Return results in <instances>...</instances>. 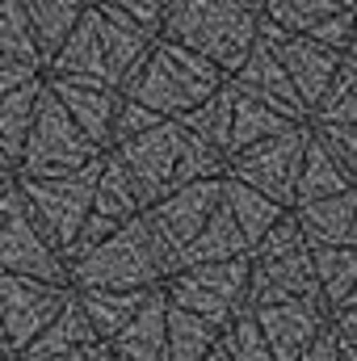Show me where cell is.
I'll return each mask as SVG.
<instances>
[{
    "mask_svg": "<svg viewBox=\"0 0 357 361\" xmlns=\"http://www.w3.org/2000/svg\"><path fill=\"white\" fill-rule=\"evenodd\" d=\"M236 92V89H231ZM294 118H286V114H277L273 105L265 101H253V97H244V92H236V101H231V135H227V156L231 152H240V147H248V143H257V139H269V135H277V130H286Z\"/></svg>",
    "mask_w": 357,
    "mask_h": 361,
    "instance_id": "f1b7e54d",
    "label": "cell"
},
{
    "mask_svg": "<svg viewBox=\"0 0 357 361\" xmlns=\"http://www.w3.org/2000/svg\"><path fill=\"white\" fill-rule=\"evenodd\" d=\"M307 139H311V122H290L286 130L231 152L227 156V177L261 189L265 197L282 202V206H294V185H298V173H303Z\"/></svg>",
    "mask_w": 357,
    "mask_h": 361,
    "instance_id": "9c48e42d",
    "label": "cell"
},
{
    "mask_svg": "<svg viewBox=\"0 0 357 361\" xmlns=\"http://www.w3.org/2000/svg\"><path fill=\"white\" fill-rule=\"evenodd\" d=\"M89 0H21L25 8V21H30V34H34V47L42 55V68L47 59L59 51V42L72 34V25L80 21Z\"/></svg>",
    "mask_w": 357,
    "mask_h": 361,
    "instance_id": "603a6c76",
    "label": "cell"
},
{
    "mask_svg": "<svg viewBox=\"0 0 357 361\" xmlns=\"http://www.w3.org/2000/svg\"><path fill=\"white\" fill-rule=\"evenodd\" d=\"M97 361H126V357H118L114 349H105V345H101V349H97Z\"/></svg>",
    "mask_w": 357,
    "mask_h": 361,
    "instance_id": "f6af8a7d",
    "label": "cell"
},
{
    "mask_svg": "<svg viewBox=\"0 0 357 361\" xmlns=\"http://www.w3.org/2000/svg\"><path fill=\"white\" fill-rule=\"evenodd\" d=\"M169 273H173V261L156 244L143 214H135L122 227H114L101 244H92L89 252L68 261V286L76 290H152V286H164Z\"/></svg>",
    "mask_w": 357,
    "mask_h": 361,
    "instance_id": "7a4b0ae2",
    "label": "cell"
},
{
    "mask_svg": "<svg viewBox=\"0 0 357 361\" xmlns=\"http://www.w3.org/2000/svg\"><path fill=\"white\" fill-rule=\"evenodd\" d=\"M72 290H76V286H72ZM152 290H156V286H152ZM152 290H76V298H80V307H85V315H89L97 341L105 345V341H114V336L126 328V319L143 307V298H147Z\"/></svg>",
    "mask_w": 357,
    "mask_h": 361,
    "instance_id": "cb8c5ba5",
    "label": "cell"
},
{
    "mask_svg": "<svg viewBox=\"0 0 357 361\" xmlns=\"http://www.w3.org/2000/svg\"><path fill=\"white\" fill-rule=\"evenodd\" d=\"M307 244H357V185L290 206Z\"/></svg>",
    "mask_w": 357,
    "mask_h": 361,
    "instance_id": "e0dca14e",
    "label": "cell"
},
{
    "mask_svg": "<svg viewBox=\"0 0 357 361\" xmlns=\"http://www.w3.org/2000/svg\"><path fill=\"white\" fill-rule=\"evenodd\" d=\"M248 252V240L240 231V223L231 219V210L219 202L210 210V219L202 223V231L185 244V252L177 257V269L181 265H202V261H227V257H244Z\"/></svg>",
    "mask_w": 357,
    "mask_h": 361,
    "instance_id": "44dd1931",
    "label": "cell"
},
{
    "mask_svg": "<svg viewBox=\"0 0 357 361\" xmlns=\"http://www.w3.org/2000/svg\"><path fill=\"white\" fill-rule=\"evenodd\" d=\"M202 361H231V357H227V349H223V345L214 341V345L206 349V357H202Z\"/></svg>",
    "mask_w": 357,
    "mask_h": 361,
    "instance_id": "ee69618b",
    "label": "cell"
},
{
    "mask_svg": "<svg viewBox=\"0 0 357 361\" xmlns=\"http://www.w3.org/2000/svg\"><path fill=\"white\" fill-rule=\"evenodd\" d=\"M257 34H261L269 47H273V55L282 59V68H286L290 85H294L298 101L307 105V118H311L315 101L324 97V89H328V85H332V76H337L341 51H332V47H324V42H315L311 34H298V30H282V25L265 21V17H261Z\"/></svg>",
    "mask_w": 357,
    "mask_h": 361,
    "instance_id": "4fadbf2b",
    "label": "cell"
},
{
    "mask_svg": "<svg viewBox=\"0 0 357 361\" xmlns=\"http://www.w3.org/2000/svg\"><path fill=\"white\" fill-rule=\"evenodd\" d=\"M109 152H118V160L126 164L143 206L189 185V180L227 173V156L219 147H210L206 139H198L189 126H181L177 118H160L156 126H147L143 135H135Z\"/></svg>",
    "mask_w": 357,
    "mask_h": 361,
    "instance_id": "6da1fadb",
    "label": "cell"
},
{
    "mask_svg": "<svg viewBox=\"0 0 357 361\" xmlns=\"http://www.w3.org/2000/svg\"><path fill=\"white\" fill-rule=\"evenodd\" d=\"M219 202H223V177H206L189 180V185L143 206V223L152 227V235L164 248V257L173 261V269H177V257L185 252V244L202 231V223L210 219V210Z\"/></svg>",
    "mask_w": 357,
    "mask_h": 361,
    "instance_id": "8fae6325",
    "label": "cell"
},
{
    "mask_svg": "<svg viewBox=\"0 0 357 361\" xmlns=\"http://www.w3.org/2000/svg\"><path fill=\"white\" fill-rule=\"evenodd\" d=\"M214 341H219L214 324H206L202 315L169 302V315H164V357L160 361H202Z\"/></svg>",
    "mask_w": 357,
    "mask_h": 361,
    "instance_id": "484cf974",
    "label": "cell"
},
{
    "mask_svg": "<svg viewBox=\"0 0 357 361\" xmlns=\"http://www.w3.org/2000/svg\"><path fill=\"white\" fill-rule=\"evenodd\" d=\"M68 290H72L68 281H47V277L0 269V328H4V341L13 353H21L51 324V315L63 307Z\"/></svg>",
    "mask_w": 357,
    "mask_h": 361,
    "instance_id": "7c38bea8",
    "label": "cell"
},
{
    "mask_svg": "<svg viewBox=\"0 0 357 361\" xmlns=\"http://www.w3.org/2000/svg\"><path fill=\"white\" fill-rule=\"evenodd\" d=\"M0 51L42 68V55L34 47V34H30V21H25L21 0H0Z\"/></svg>",
    "mask_w": 357,
    "mask_h": 361,
    "instance_id": "836d02e7",
    "label": "cell"
},
{
    "mask_svg": "<svg viewBox=\"0 0 357 361\" xmlns=\"http://www.w3.org/2000/svg\"><path fill=\"white\" fill-rule=\"evenodd\" d=\"M248 4H253V8H257V13H261V4H265V0H248Z\"/></svg>",
    "mask_w": 357,
    "mask_h": 361,
    "instance_id": "f907efd6",
    "label": "cell"
},
{
    "mask_svg": "<svg viewBox=\"0 0 357 361\" xmlns=\"http://www.w3.org/2000/svg\"><path fill=\"white\" fill-rule=\"evenodd\" d=\"M353 21H357V4H345V8H337V13L320 17V21H315L311 30H303V34H311L315 42H324V47H332V51L345 55L349 34H353Z\"/></svg>",
    "mask_w": 357,
    "mask_h": 361,
    "instance_id": "8d00e7d4",
    "label": "cell"
},
{
    "mask_svg": "<svg viewBox=\"0 0 357 361\" xmlns=\"http://www.w3.org/2000/svg\"><path fill=\"white\" fill-rule=\"evenodd\" d=\"M227 85H231L236 92H244V97H253V101L273 105L277 114H286V118H294V122H307V105L298 101V92H294V85H290L282 59L273 55V47H269L261 34H257V42L248 47L244 63L227 76Z\"/></svg>",
    "mask_w": 357,
    "mask_h": 361,
    "instance_id": "5bb4252c",
    "label": "cell"
},
{
    "mask_svg": "<svg viewBox=\"0 0 357 361\" xmlns=\"http://www.w3.org/2000/svg\"><path fill=\"white\" fill-rule=\"evenodd\" d=\"M0 361H17V357H13V353H0Z\"/></svg>",
    "mask_w": 357,
    "mask_h": 361,
    "instance_id": "f5cc1de1",
    "label": "cell"
},
{
    "mask_svg": "<svg viewBox=\"0 0 357 361\" xmlns=\"http://www.w3.org/2000/svg\"><path fill=\"white\" fill-rule=\"evenodd\" d=\"M164 315H169V298H164V286H156L143 298V307L126 319V328L114 341H105V349H114L126 361H160L164 357Z\"/></svg>",
    "mask_w": 357,
    "mask_h": 361,
    "instance_id": "ac0fdd59",
    "label": "cell"
},
{
    "mask_svg": "<svg viewBox=\"0 0 357 361\" xmlns=\"http://www.w3.org/2000/svg\"><path fill=\"white\" fill-rule=\"evenodd\" d=\"M345 55H349V59H357V21H353V34H349V47H345Z\"/></svg>",
    "mask_w": 357,
    "mask_h": 361,
    "instance_id": "bcb514c9",
    "label": "cell"
},
{
    "mask_svg": "<svg viewBox=\"0 0 357 361\" xmlns=\"http://www.w3.org/2000/svg\"><path fill=\"white\" fill-rule=\"evenodd\" d=\"M294 361H341V349H337V328H332V319H328V328L298 353Z\"/></svg>",
    "mask_w": 357,
    "mask_h": 361,
    "instance_id": "ab89813d",
    "label": "cell"
},
{
    "mask_svg": "<svg viewBox=\"0 0 357 361\" xmlns=\"http://www.w3.org/2000/svg\"><path fill=\"white\" fill-rule=\"evenodd\" d=\"M332 328L357 349V307H337L332 311Z\"/></svg>",
    "mask_w": 357,
    "mask_h": 361,
    "instance_id": "60d3db41",
    "label": "cell"
},
{
    "mask_svg": "<svg viewBox=\"0 0 357 361\" xmlns=\"http://www.w3.org/2000/svg\"><path fill=\"white\" fill-rule=\"evenodd\" d=\"M248 273L253 261L227 257V261H202V265H181L164 277V298L185 311L202 315L214 328H227L244 307H248Z\"/></svg>",
    "mask_w": 357,
    "mask_h": 361,
    "instance_id": "52a82bcc",
    "label": "cell"
},
{
    "mask_svg": "<svg viewBox=\"0 0 357 361\" xmlns=\"http://www.w3.org/2000/svg\"><path fill=\"white\" fill-rule=\"evenodd\" d=\"M4 185H13V177H0V189H4Z\"/></svg>",
    "mask_w": 357,
    "mask_h": 361,
    "instance_id": "816d5d0a",
    "label": "cell"
},
{
    "mask_svg": "<svg viewBox=\"0 0 357 361\" xmlns=\"http://www.w3.org/2000/svg\"><path fill=\"white\" fill-rule=\"evenodd\" d=\"M47 76V72H42ZM47 89L59 97V105L68 109V118L85 130L92 147L109 152V130H114V109L122 101V92L109 85H92V80H72V76H47Z\"/></svg>",
    "mask_w": 357,
    "mask_h": 361,
    "instance_id": "2e32d148",
    "label": "cell"
},
{
    "mask_svg": "<svg viewBox=\"0 0 357 361\" xmlns=\"http://www.w3.org/2000/svg\"><path fill=\"white\" fill-rule=\"evenodd\" d=\"M34 76H42V68H38V63H25V59H17V55H4V51H0V92L17 89V85H25V80H34Z\"/></svg>",
    "mask_w": 357,
    "mask_h": 361,
    "instance_id": "f35d334b",
    "label": "cell"
},
{
    "mask_svg": "<svg viewBox=\"0 0 357 361\" xmlns=\"http://www.w3.org/2000/svg\"><path fill=\"white\" fill-rule=\"evenodd\" d=\"M89 345H101L97 341V332H92L89 315H85V307H80V298H76V290H68V298H63V307L51 315V324L21 349V353H34V357H42V353H68V349H89ZM17 353V357H21Z\"/></svg>",
    "mask_w": 357,
    "mask_h": 361,
    "instance_id": "ffe728a7",
    "label": "cell"
},
{
    "mask_svg": "<svg viewBox=\"0 0 357 361\" xmlns=\"http://www.w3.org/2000/svg\"><path fill=\"white\" fill-rule=\"evenodd\" d=\"M341 307H357V281H353V290L345 294V302H341Z\"/></svg>",
    "mask_w": 357,
    "mask_h": 361,
    "instance_id": "7dc6e473",
    "label": "cell"
},
{
    "mask_svg": "<svg viewBox=\"0 0 357 361\" xmlns=\"http://www.w3.org/2000/svg\"><path fill=\"white\" fill-rule=\"evenodd\" d=\"M0 269L47 277V281H68V261L51 248V240L34 223L17 185L0 189Z\"/></svg>",
    "mask_w": 357,
    "mask_h": 361,
    "instance_id": "30bf717a",
    "label": "cell"
},
{
    "mask_svg": "<svg viewBox=\"0 0 357 361\" xmlns=\"http://www.w3.org/2000/svg\"><path fill=\"white\" fill-rule=\"evenodd\" d=\"M223 206H227V210H231V219L240 223V231H244L248 248H253L269 227L290 210V206L273 202V197H265L261 189H253V185H244V180L227 177V173H223Z\"/></svg>",
    "mask_w": 357,
    "mask_h": 361,
    "instance_id": "7402d4cb",
    "label": "cell"
},
{
    "mask_svg": "<svg viewBox=\"0 0 357 361\" xmlns=\"http://www.w3.org/2000/svg\"><path fill=\"white\" fill-rule=\"evenodd\" d=\"M311 261L328 311H337L357 281V244H311Z\"/></svg>",
    "mask_w": 357,
    "mask_h": 361,
    "instance_id": "83f0119b",
    "label": "cell"
},
{
    "mask_svg": "<svg viewBox=\"0 0 357 361\" xmlns=\"http://www.w3.org/2000/svg\"><path fill=\"white\" fill-rule=\"evenodd\" d=\"M345 4H357V0H265L261 4V17L273 21V25H282V30H298L303 34L320 17H328V13H337Z\"/></svg>",
    "mask_w": 357,
    "mask_h": 361,
    "instance_id": "d6a6232c",
    "label": "cell"
},
{
    "mask_svg": "<svg viewBox=\"0 0 357 361\" xmlns=\"http://www.w3.org/2000/svg\"><path fill=\"white\" fill-rule=\"evenodd\" d=\"M219 345L227 349V357L231 361H273L265 345V332H261V324H257V315H253V307H244L227 328H219Z\"/></svg>",
    "mask_w": 357,
    "mask_h": 361,
    "instance_id": "1f68e13d",
    "label": "cell"
},
{
    "mask_svg": "<svg viewBox=\"0 0 357 361\" xmlns=\"http://www.w3.org/2000/svg\"><path fill=\"white\" fill-rule=\"evenodd\" d=\"M231 101H236V92H231V85L223 80V85L210 92V97H202L193 109H185L177 122H181V126H189L198 139H206L210 147H219V152L227 156V135H231Z\"/></svg>",
    "mask_w": 357,
    "mask_h": 361,
    "instance_id": "f546056e",
    "label": "cell"
},
{
    "mask_svg": "<svg viewBox=\"0 0 357 361\" xmlns=\"http://www.w3.org/2000/svg\"><path fill=\"white\" fill-rule=\"evenodd\" d=\"M160 122V114L156 109H147L143 101H135V97H122L118 101V109H114V130H109V147H118V143H126V139H135V135H143L147 126H156Z\"/></svg>",
    "mask_w": 357,
    "mask_h": 361,
    "instance_id": "d590c367",
    "label": "cell"
},
{
    "mask_svg": "<svg viewBox=\"0 0 357 361\" xmlns=\"http://www.w3.org/2000/svg\"><path fill=\"white\" fill-rule=\"evenodd\" d=\"M0 353H13V349H8V341H4V328H0ZM13 357H17V353H13Z\"/></svg>",
    "mask_w": 357,
    "mask_h": 361,
    "instance_id": "681fc988",
    "label": "cell"
},
{
    "mask_svg": "<svg viewBox=\"0 0 357 361\" xmlns=\"http://www.w3.org/2000/svg\"><path fill=\"white\" fill-rule=\"evenodd\" d=\"M89 214L122 227L126 219L143 214V197L135 189V180L126 173V164L118 160V152H101V169H97V185H92V206Z\"/></svg>",
    "mask_w": 357,
    "mask_h": 361,
    "instance_id": "d6986e66",
    "label": "cell"
},
{
    "mask_svg": "<svg viewBox=\"0 0 357 361\" xmlns=\"http://www.w3.org/2000/svg\"><path fill=\"white\" fill-rule=\"evenodd\" d=\"M257 25L261 13L248 0H169L160 17V38H173L214 59L231 76L257 42Z\"/></svg>",
    "mask_w": 357,
    "mask_h": 361,
    "instance_id": "3957f363",
    "label": "cell"
},
{
    "mask_svg": "<svg viewBox=\"0 0 357 361\" xmlns=\"http://www.w3.org/2000/svg\"><path fill=\"white\" fill-rule=\"evenodd\" d=\"M105 8H118L126 17H135L139 25H147L152 34H160V17H164V0H97Z\"/></svg>",
    "mask_w": 357,
    "mask_h": 361,
    "instance_id": "74e56055",
    "label": "cell"
},
{
    "mask_svg": "<svg viewBox=\"0 0 357 361\" xmlns=\"http://www.w3.org/2000/svg\"><path fill=\"white\" fill-rule=\"evenodd\" d=\"M307 122H357V59L341 55L332 85L315 101Z\"/></svg>",
    "mask_w": 357,
    "mask_h": 361,
    "instance_id": "4dcf8cb0",
    "label": "cell"
},
{
    "mask_svg": "<svg viewBox=\"0 0 357 361\" xmlns=\"http://www.w3.org/2000/svg\"><path fill=\"white\" fill-rule=\"evenodd\" d=\"M97 349H101V345H89V349H68V353H42V357L21 353L17 361H97Z\"/></svg>",
    "mask_w": 357,
    "mask_h": 361,
    "instance_id": "b9f144b4",
    "label": "cell"
},
{
    "mask_svg": "<svg viewBox=\"0 0 357 361\" xmlns=\"http://www.w3.org/2000/svg\"><path fill=\"white\" fill-rule=\"evenodd\" d=\"M92 156H101V147H92L85 130L68 118V109L59 105V97L47 89L42 76V97L34 109V122L25 130L21 156L13 164V177H55V173H72L80 164H89Z\"/></svg>",
    "mask_w": 357,
    "mask_h": 361,
    "instance_id": "ba28073f",
    "label": "cell"
},
{
    "mask_svg": "<svg viewBox=\"0 0 357 361\" xmlns=\"http://www.w3.org/2000/svg\"><path fill=\"white\" fill-rule=\"evenodd\" d=\"M97 169H101V156H92L89 164H80L72 173H55V177H13V185L21 189V197L34 214V223L42 227V235L51 240V248L59 257H68L76 231L89 219Z\"/></svg>",
    "mask_w": 357,
    "mask_h": 361,
    "instance_id": "8992f818",
    "label": "cell"
},
{
    "mask_svg": "<svg viewBox=\"0 0 357 361\" xmlns=\"http://www.w3.org/2000/svg\"><path fill=\"white\" fill-rule=\"evenodd\" d=\"M248 261H253V273H248V307L282 302V298H303V302L328 311L320 277H315V261H311V244H307L294 210H286L265 235L248 248Z\"/></svg>",
    "mask_w": 357,
    "mask_h": 361,
    "instance_id": "5b68a950",
    "label": "cell"
},
{
    "mask_svg": "<svg viewBox=\"0 0 357 361\" xmlns=\"http://www.w3.org/2000/svg\"><path fill=\"white\" fill-rule=\"evenodd\" d=\"M223 80H227V72H223L214 59H206V55L181 47L173 38H160V34H156L152 51L143 55V63L126 76V85L118 92L143 101V105L156 109L160 118H181V114L193 109L202 97H210Z\"/></svg>",
    "mask_w": 357,
    "mask_h": 361,
    "instance_id": "277c9868",
    "label": "cell"
},
{
    "mask_svg": "<svg viewBox=\"0 0 357 361\" xmlns=\"http://www.w3.org/2000/svg\"><path fill=\"white\" fill-rule=\"evenodd\" d=\"M0 177H13V164H8L4 156H0Z\"/></svg>",
    "mask_w": 357,
    "mask_h": 361,
    "instance_id": "c3c4849f",
    "label": "cell"
},
{
    "mask_svg": "<svg viewBox=\"0 0 357 361\" xmlns=\"http://www.w3.org/2000/svg\"><path fill=\"white\" fill-rule=\"evenodd\" d=\"M311 130L357 185V122H311Z\"/></svg>",
    "mask_w": 357,
    "mask_h": 361,
    "instance_id": "e575fe53",
    "label": "cell"
},
{
    "mask_svg": "<svg viewBox=\"0 0 357 361\" xmlns=\"http://www.w3.org/2000/svg\"><path fill=\"white\" fill-rule=\"evenodd\" d=\"M353 177L341 169V160L315 139V130H311V139H307V156H303V173H298V185H294V206L298 202H315V197H328V193H341V189H349Z\"/></svg>",
    "mask_w": 357,
    "mask_h": 361,
    "instance_id": "4316f807",
    "label": "cell"
},
{
    "mask_svg": "<svg viewBox=\"0 0 357 361\" xmlns=\"http://www.w3.org/2000/svg\"><path fill=\"white\" fill-rule=\"evenodd\" d=\"M337 349H341V361H357V349L345 341V336H341V332H337Z\"/></svg>",
    "mask_w": 357,
    "mask_h": 361,
    "instance_id": "7bdbcfd3",
    "label": "cell"
},
{
    "mask_svg": "<svg viewBox=\"0 0 357 361\" xmlns=\"http://www.w3.org/2000/svg\"><path fill=\"white\" fill-rule=\"evenodd\" d=\"M38 97H42V76L0 92V156L8 164H17V156H21V143H25V130L34 122Z\"/></svg>",
    "mask_w": 357,
    "mask_h": 361,
    "instance_id": "d4e9b609",
    "label": "cell"
},
{
    "mask_svg": "<svg viewBox=\"0 0 357 361\" xmlns=\"http://www.w3.org/2000/svg\"><path fill=\"white\" fill-rule=\"evenodd\" d=\"M164 4H169V0H164Z\"/></svg>",
    "mask_w": 357,
    "mask_h": 361,
    "instance_id": "db71d44e",
    "label": "cell"
},
{
    "mask_svg": "<svg viewBox=\"0 0 357 361\" xmlns=\"http://www.w3.org/2000/svg\"><path fill=\"white\" fill-rule=\"evenodd\" d=\"M261 332H265V345L273 361H294L324 328H328V311L324 307H311L303 298H282V302H261L253 307Z\"/></svg>",
    "mask_w": 357,
    "mask_h": 361,
    "instance_id": "9a60e30c",
    "label": "cell"
}]
</instances>
